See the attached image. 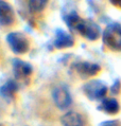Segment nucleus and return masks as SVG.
I'll use <instances>...</instances> for the list:
<instances>
[{"mask_svg":"<svg viewBox=\"0 0 121 126\" xmlns=\"http://www.w3.org/2000/svg\"><path fill=\"white\" fill-rule=\"evenodd\" d=\"M103 43L113 51H121V26L111 23L103 32Z\"/></svg>","mask_w":121,"mask_h":126,"instance_id":"obj_1","label":"nucleus"},{"mask_svg":"<svg viewBox=\"0 0 121 126\" xmlns=\"http://www.w3.org/2000/svg\"><path fill=\"white\" fill-rule=\"evenodd\" d=\"M6 41L14 53L16 54H24L28 52L30 47L29 40L22 33L12 32L9 33L6 36Z\"/></svg>","mask_w":121,"mask_h":126,"instance_id":"obj_2","label":"nucleus"},{"mask_svg":"<svg viewBox=\"0 0 121 126\" xmlns=\"http://www.w3.org/2000/svg\"><path fill=\"white\" fill-rule=\"evenodd\" d=\"M52 99L55 106L60 110H66L69 108L72 102L70 92L65 85H58L52 90Z\"/></svg>","mask_w":121,"mask_h":126,"instance_id":"obj_3","label":"nucleus"},{"mask_svg":"<svg viewBox=\"0 0 121 126\" xmlns=\"http://www.w3.org/2000/svg\"><path fill=\"white\" fill-rule=\"evenodd\" d=\"M82 36L89 40H96L98 39L100 36V28L97 23H95L91 20H86V19H80V21L78 22L76 29Z\"/></svg>","mask_w":121,"mask_h":126,"instance_id":"obj_4","label":"nucleus"},{"mask_svg":"<svg viewBox=\"0 0 121 126\" xmlns=\"http://www.w3.org/2000/svg\"><path fill=\"white\" fill-rule=\"evenodd\" d=\"M83 91L88 99L91 101H95V100L102 99L106 94V92H107V88L100 80L92 79L87 82L83 86Z\"/></svg>","mask_w":121,"mask_h":126,"instance_id":"obj_5","label":"nucleus"},{"mask_svg":"<svg viewBox=\"0 0 121 126\" xmlns=\"http://www.w3.org/2000/svg\"><path fill=\"white\" fill-rule=\"evenodd\" d=\"M73 68L82 79H88V78H91V76H95L96 74H98L101 69L99 65L91 64V63H87V62H82V63L74 64Z\"/></svg>","mask_w":121,"mask_h":126,"instance_id":"obj_6","label":"nucleus"},{"mask_svg":"<svg viewBox=\"0 0 121 126\" xmlns=\"http://www.w3.org/2000/svg\"><path fill=\"white\" fill-rule=\"evenodd\" d=\"M12 66H13L14 75H15V78L17 79H28L32 74V71H33V68H32V66L29 63L23 62L18 58L14 59L12 63Z\"/></svg>","mask_w":121,"mask_h":126,"instance_id":"obj_7","label":"nucleus"},{"mask_svg":"<svg viewBox=\"0 0 121 126\" xmlns=\"http://www.w3.org/2000/svg\"><path fill=\"white\" fill-rule=\"evenodd\" d=\"M74 45V39L69 33L64 30H58L54 39V47L56 49H66L71 48Z\"/></svg>","mask_w":121,"mask_h":126,"instance_id":"obj_8","label":"nucleus"},{"mask_svg":"<svg viewBox=\"0 0 121 126\" xmlns=\"http://www.w3.org/2000/svg\"><path fill=\"white\" fill-rule=\"evenodd\" d=\"M14 20H15V15L11 5L4 1H0V26H11Z\"/></svg>","mask_w":121,"mask_h":126,"instance_id":"obj_9","label":"nucleus"},{"mask_svg":"<svg viewBox=\"0 0 121 126\" xmlns=\"http://www.w3.org/2000/svg\"><path fill=\"white\" fill-rule=\"evenodd\" d=\"M63 126H85V120L77 111H68L60 118Z\"/></svg>","mask_w":121,"mask_h":126,"instance_id":"obj_10","label":"nucleus"},{"mask_svg":"<svg viewBox=\"0 0 121 126\" xmlns=\"http://www.w3.org/2000/svg\"><path fill=\"white\" fill-rule=\"evenodd\" d=\"M17 89H18L17 83L15 80L10 79L1 86V88H0V94L4 99H11V97H13L15 95V93L17 92Z\"/></svg>","mask_w":121,"mask_h":126,"instance_id":"obj_11","label":"nucleus"},{"mask_svg":"<svg viewBox=\"0 0 121 126\" xmlns=\"http://www.w3.org/2000/svg\"><path fill=\"white\" fill-rule=\"evenodd\" d=\"M99 109L103 110L106 113L115 114L119 111V104L115 99H105L99 106Z\"/></svg>","mask_w":121,"mask_h":126,"instance_id":"obj_12","label":"nucleus"},{"mask_svg":"<svg viewBox=\"0 0 121 126\" xmlns=\"http://www.w3.org/2000/svg\"><path fill=\"white\" fill-rule=\"evenodd\" d=\"M29 9L33 12H41L46 8L48 0H29Z\"/></svg>","mask_w":121,"mask_h":126,"instance_id":"obj_13","label":"nucleus"},{"mask_svg":"<svg viewBox=\"0 0 121 126\" xmlns=\"http://www.w3.org/2000/svg\"><path fill=\"white\" fill-rule=\"evenodd\" d=\"M80 19H81V17H79V15H78L77 13H71L65 17V23L70 28V29L74 30L78 22L80 21Z\"/></svg>","mask_w":121,"mask_h":126,"instance_id":"obj_14","label":"nucleus"},{"mask_svg":"<svg viewBox=\"0 0 121 126\" xmlns=\"http://www.w3.org/2000/svg\"><path fill=\"white\" fill-rule=\"evenodd\" d=\"M101 126H120L119 123L115 120H111V121H106L104 123H102Z\"/></svg>","mask_w":121,"mask_h":126,"instance_id":"obj_15","label":"nucleus"},{"mask_svg":"<svg viewBox=\"0 0 121 126\" xmlns=\"http://www.w3.org/2000/svg\"><path fill=\"white\" fill-rule=\"evenodd\" d=\"M111 2L117 8H121V0H111Z\"/></svg>","mask_w":121,"mask_h":126,"instance_id":"obj_16","label":"nucleus"}]
</instances>
